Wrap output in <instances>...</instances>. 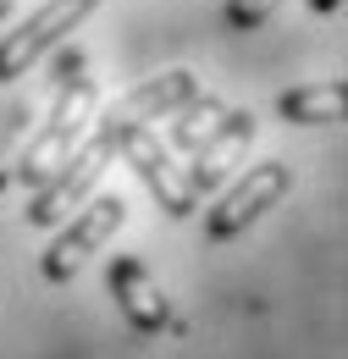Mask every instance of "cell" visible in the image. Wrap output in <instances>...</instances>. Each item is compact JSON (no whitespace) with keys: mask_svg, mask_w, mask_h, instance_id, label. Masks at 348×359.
Masks as SVG:
<instances>
[{"mask_svg":"<svg viewBox=\"0 0 348 359\" xmlns=\"http://www.w3.org/2000/svg\"><path fill=\"white\" fill-rule=\"evenodd\" d=\"M227 116V100H216V94H188L182 105L172 111V144L177 149H199L205 138L216 133V122Z\"/></svg>","mask_w":348,"mask_h":359,"instance_id":"obj_11","label":"cell"},{"mask_svg":"<svg viewBox=\"0 0 348 359\" xmlns=\"http://www.w3.org/2000/svg\"><path fill=\"white\" fill-rule=\"evenodd\" d=\"M249 144H255V116H249V111H227V116L216 122V133L194 149V166L182 172L188 188H194L199 199H205V194H216L221 182L238 172V161H243V149H249Z\"/></svg>","mask_w":348,"mask_h":359,"instance_id":"obj_8","label":"cell"},{"mask_svg":"<svg viewBox=\"0 0 348 359\" xmlns=\"http://www.w3.org/2000/svg\"><path fill=\"white\" fill-rule=\"evenodd\" d=\"M309 6H315V11H326V17H337V11H343V0H309Z\"/></svg>","mask_w":348,"mask_h":359,"instance_id":"obj_13","label":"cell"},{"mask_svg":"<svg viewBox=\"0 0 348 359\" xmlns=\"http://www.w3.org/2000/svg\"><path fill=\"white\" fill-rule=\"evenodd\" d=\"M105 287H111L116 310L128 315V326L138 332V337H155V332H166V326H172L166 299H161V287H155V276H149L144 260L116 255V260H111V276H105Z\"/></svg>","mask_w":348,"mask_h":359,"instance_id":"obj_9","label":"cell"},{"mask_svg":"<svg viewBox=\"0 0 348 359\" xmlns=\"http://www.w3.org/2000/svg\"><path fill=\"white\" fill-rule=\"evenodd\" d=\"M6 182H11V172H0V188H6Z\"/></svg>","mask_w":348,"mask_h":359,"instance_id":"obj_15","label":"cell"},{"mask_svg":"<svg viewBox=\"0 0 348 359\" xmlns=\"http://www.w3.org/2000/svg\"><path fill=\"white\" fill-rule=\"evenodd\" d=\"M194 89H199L194 72H182V67H177V72H161V78H149V83L128 89L122 100H111L105 111H94V133L116 144L128 128H144V122H155V116H172Z\"/></svg>","mask_w":348,"mask_h":359,"instance_id":"obj_5","label":"cell"},{"mask_svg":"<svg viewBox=\"0 0 348 359\" xmlns=\"http://www.w3.org/2000/svg\"><path fill=\"white\" fill-rule=\"evenodd\" d=\"M88 122H94V83H88L83 72H72V78L61 83V94H55V111L44 116V128L34 133V144H28L22 161L11 166V182L44 188V182L67 166V155L88 138Z\"/></svg>","mask_w":348,"mask_h":359,"instance_id":"obj_1","label":"cell"},{"mask_svg":"<svg viewBox=\"0 0 348 359\" xmlns=\"http://www.w3.org/2000/svg\"><path fill=\"white\" fill-rule=\"evenodd\" d=\"M128 222V205L116 199V194H105V199H83L78 205V216L67 222V232L44 249V276L50 282H72L78 271H83L88 255H100L105 243H111V232Z\"/></svg>","mask_w":348,"mask_h":359,"instance_id":"obj_3","label":"cell"},{"mask_svg":"<svg viewBox=\"0 0 348 359\" xmlns=\"http://www.w3.org/2000/svg\"><path fill=\"white\" fill-rule=\"evenodd\" d=\"M276 116L293 122V128H332L348 116V83H304V89H282L276 94Z\"/></svg>","mask_w":348,"mask_h":359,"instance_id":"obj_10","label":"cell"},{"mask_svg":"<svg viewBox=\"0 0 348 359\" xmlns=\"http://www.w3.org/2000/svg\"><path fill=\"white\" fill-rule=\"evenodd\" d=\"M94 6H100V0H44L39 11L17 28V34H6V39H0V83L22 78L44 50H55L72 28H78V22H83Z\"/></svg>","mask_w":348,"mask_h":359,"instance_id":"obj_4","label":"cell"},{"mask_svg":"<svg viewBox=\"0 0 348 359\" xmlns=\"http://www.w3.org/2000/svg\"><path fill=\"white\" fill-rule=\"evenodd\" d=\"M276 11V0H227V22L238 28V34H249V28H260L265 17Z\"/></svg>","mask_w":348,"mask_h":359,"instance_id":"obj_12","label":"cell"},{"mask_svg":"<svg viewBox=\"0 0 348 359\" xmlns=\"http://www.w3.org/2000/svg\"><path fill=\"white\" fill-rule=\"evenodd\" d=\"M288 182H293V177H288V166H282V161H260V166H249L243 182H238L216 210L205 216V238H210V243H227V238H238L243 226H255L265 210L288 194Z\"/></svg>","mask_w":348,"mask_h":359,"instance_id":"obj_6","label":"cell"},{"mask_svg":"<svg viewBox=\"0 0 348 359\" xmlns=\"http://www.w3.org/2000/svg\"><path fill=\"white\" fill-rule=\"evenodd\" d=\"M116 155V144L100 133H88L72 155H67V166L55 172V177L44 182V188H34V199H28V226H61L78 205H83L88 194L100 188V177H105V161Z\"/></svg>","mask_w":348,"mask_h":359,"instance_id":"obj_2","label":"cell"},{"mask_svg":"<svg viewBox=\"0 0 348 359\" xmlns=\"http://www.w3.org/2000/svg\"><path fill=\"white\" fill-rule=\"evenodd\" d=\"M0 17H11V0H0Z\"/></svg>","mask_w":348,"mask_h":359,"instance_id":"obj_14","label":"cell"},{"mask_svg":"<svg viewBox=\"0 0 348 359\" xmlns=\"http://www.w3.org/2000/svg\"><path fill=\"white\" fill-rule=\"evenodd\" d=\"M116 149L128 155V166L144 177V188L155 194V205L166 210V216H194L199 210V194L188 188V177L172 166V155H166V144H155V133L149 128H128V133L116 138Z\"/></svg>","mask_w":348,"mask_h":359,"instance_id":"obj_7","label":"cell"}]
</instances>
